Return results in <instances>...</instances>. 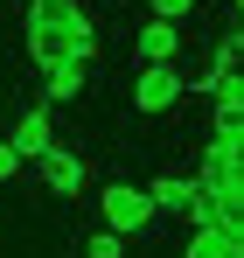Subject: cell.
I'll return each instance as SVG.
<instances>
[{"label": "cell", "instance_id": "obj_11", "mask_svg": "<svg viewBox=\"0 0 244 258\" xmlns=\"http://www.w3.org/2000/svg\"><path fill=\"white\" fill-rule=\"evenodd\" d=\"M84 258H126V237H112V230H91V237H84Z\"/></svg>", "mask_w": 244, "mask_h": 258}, {"label": "cell", "instance_id": "obj_10", "mask_svg": "<svg viewBox=\"0 0 244 258\" xmlns=\"http://www.w3.org/2000/svg\"><path fill=\"white\" fill-rule=\"evenodd\" d=\"M203 0H147V21H167V28H189Z\"/></svg>", "mask_w": 244, "mask_h": 258}, {"label": "cell", "instance_id": "obj_6", "mask_svg": "<svg viewBox=\"0 0 244 258\" xmlns=\"http://www.w3.org/2000/svg\"><path fill=\"white\" fill-rule=\"evenodd\" d=\"M209 140H244V77L209 91Z\"/></svg>", "mask_w": 244, "mask_h": 258}, {"label": "cell", "instance_id": "obj_1", "mask_svg": "<svg viewBox=\"0 0 244 258\" xmlns=\"http://www.w3.org/2000/svg\"><path fill=\"white\" fill-rule=\"evenodd\" d=\"M21 42H28L35 70H49V63H91L98 56V21H91L84 0H28Z\"/></svg>", "mask_w": 244, "mask_h": 258}, {"label": "cell", "instance_id": "obj_9", "mask_svg": "<svg viewBox=\"0 0 244 258\" xmlns=\"http://www.w3.org/2000/svg\"><path fill=\"white\" fill-rule=\"evenodd\" d=\"M181 258H244V230H189Z\"/></svg>", "mask_w": 244, "mask_h": 258}, {"label": "cell", "instance_id": "obj_7", "mask_svg": "<svg viewBox=\"0 0 244 258\" xmlns=\"http://www.w3.org/2000/svg\"><path fill=\"white\" fill-rule=\"evenodd\" d=\"M84 91H91V63H49L42 70V105L56 112V105H77Z\"/></svg>", "mask_w": 244, "mask_h": 258}, {"label": "cell", "instance_id": "obj_5", "mask_svg": "<svg viewBox=\"0 0 244 258\" xmlns=\"http://www.w3.org/2000/svg\"><path fill=\"white\" fill-rule=\"evenodd\" d=\"M28 168H35V181L49 188V196H63V203H70V196H77L84 181H91L84 154H70V147H49V154H42V161H28Z\"/></svg>", "mask_w": 244, "mask_h": 258}, {"label": "cell", "instance_id": "obj_12", "mask_svg": "<svg viewBox=\"0 0 244 258\" xmlns=\"http://www.w3.org/2000/svg\"><path fill=\"white\" fill-rule=\"evenodd\" d=\"M14 174H21V161H14V154H7V140H0V181H14Z\"/></svg>", "mask_w": 244, "mask_h": 258}, {"label": "cell", "instance_id": "obj_8", "mask_svg": "<svg viewBox=\"0 0 244 258\" xmlns=\"http://www.w3.org/2000/svg\"><path fill=\"white\" fill-rule=\"evenodd\" d=\"M181 56V28H167V21H140L133 28V63L147 70V63H174Z\"/></svg>", "mask_w": 244, "mask_h": 258}, {"label": "cell", "instance_id": "obj_3", "mask_svg": "<svg viewBox=\"0 0 244 258\" xmlns=\"http://www.w3.org/2000/svg\"><path fill=\"white\" fill-rule=\"evenodd\" d=\"M189 98H181V63H147V70H133V112H147V119H167V112H181Z\"/></svg>", "mask_w": 244, "mask_h": 258}, {"label": "cell", "instance_id": "obj_4", "mask_svg": "<svg viewBox=\"0 0 244 258\" xmlns=\"http://www.w3.org/2000/svg\"><path fill=\"white\" fill-rule=\"evenodd\" d=\"M56 147V119H49V105H28V112H14V133H7V154L28 168Z\"/></svg>", "mask_w": 244, "mask_h": 258}, {"label": "cell", "instance_id": "obj_2", "mask_svg": "<svg viewBox=\"0 0 244 258\" xmlns=\"http://www.w3.org/2000/svg\"><path fill=\"white\" fill-rule=\"evenodd\" d=\"M98 216H105V230L126 237V244H133V237H147V230L161 223L140 181H105V188H98Z\"/></svg>", "mask_w": 244, "mask_h": 258}]
</instances>
